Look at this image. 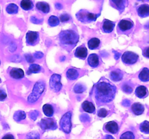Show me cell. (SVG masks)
Here are the masks:
<instances>
[{"label": "cell", "instance_id": "1", "mask_svg": "<svg viewBox=\"0 0 149 139\" xmlns=\"http://www.w3.org/2000/svg\"><path fill=\"white\" fill-rule=\"evenodd\" d=\"M117 89L114 85L106 78H102L94 86V94L98 105L110 103L115 98Z\"/></svg>", "mask_w": 149, "mask_h": 139}, {"label": "cell", "instance_id": "2", "mask_svg": "<svg viewBox=\"0 0 149 139\" xmlns=\"http://www.w3.org/2000/svg\"><path fill=\"white\" fill-rule=\"evenodd\" d=\"M79 39V36L78 33L74 30H63L59 34L60 45L68 52H71L77 44Z\"/></svg>", "mask_w": 149, "mask_h": 139}, {"label": "cell", "instance_id": "3", "mask_svg": "<svg viewBox=\"0 0 149 139\" xmlns=\"http://www.w3.org/2000/svg\"><path fill=\"white\" fill-rule=\"evenodd\" d=\"M45 87H46V85L44 83V81H37L33 86L31 94L28 98V102L32 104V103H34L36 101H38V99L40 98L42 94L45 91Z\"/></svg>", "mask_w": 149, "mask_h": 139}, {"label": "cell", "instance_id": "4", "mask_svg": "<svg viewBox=\"0 0 149 139\" xmlns=\"http://www.w3.org/2000/svg\"><path fill=\"white\" fill-rule=\"evenodd\" d=\"M97 14L95 13L90 12L86 10H81L77 13L76 17L79 21L83 23H90L96 20L97 17Z\"/></svg>", "mask_w": 149, "mask_h": 139}, {"label": "cell", "instance_id": "5", "mask_svg": "<svg viewBox=\"0 0 149 139\" xmlns=\"http://www.w3.org/2000/svg\"><path fill=\"white\" fill-rule=\"evenodd\" d=\"M71 111H68L63 115L60 121V127L63 132L66 134H69L71 133L72 123H71Z\"/></svg>", "mask_w": 149, "mask_h": 139}, {"label": "cell", "instance_id": "6", "mask_svg": "<svg viewBox=\"0 0 149 139\" xmlns=\"http://www.w3.org/2000/svg\"><path fill=\"white\" fill-rule=\"evenodd\" d=\"M134 28V23L130 19H124L119 21L117 26V32L119 34H129Z\"/></svg>", "mask_w": 149, "mask_h": 139}, {"label": "cell", "instance_id": "7", "mask_svg": "<svg viewBox=\"0 0 149 139\" xmlns=\"http://www.w3.org/2000/svg\"><path fill=\"white\" fill-rule=\"evenodd\" d=\"M61 75L59 74H53L49 79V87L50 89L55 92H59L62 88V83L61 82Z\"/></svg>", "mask_w": 149, "mask_h": 139}, {"label": "cell", "instance_id": "8", "mask_svg": "<svg viewBox=\"0 0 149 139\" xmlns=\"http://www.w3.org/2000/svg\"><path fill=\"white\" fill-rule=\"evenodd\" d=\"M138 55L132 52H126L122 54V60L126 65H132L138 60Z\"/></svg>", "mask_w": 149, "mask_h": 139}, {"label": "cell", "instance_id": "9", "mask_svg": "<svg viewBox=\"0 0 149 139\" xmlns=\"http://www.w3.org/2000/svg\"><path fill=\"white\" fill-rule=\"evenodd\" d=\"M39 125L43 130H55L58 127L56 122L53 118H43L41 120Z\"/></svg>", "mask_w": 149, "mask_h": 139}, {"label": "cell", "instance_id": "10", "mask_svg": "<svg viewBox=\"0 0 149 139\" xmlns=\"http://www.w3.org/2000/svg\"><path fill=\"white\" fill-rule=\"evenodd\" d=\"M26 44L29 46H35L39 42V34L38 32L29 31L26 33Z\"/></svg>", "mask_w": 149, "mask_h": 139}, {"label": "cell", "instance_id": "11", "mask_svg": "<svg viewBox=\"0 0 149 139\" xmlns=\"http://www.w3.org/2000/svg\"><path fill=\"white\" fill-rule=\"evenodd\" d=\"M111 6L122 12L128 5V0H109Z\"/></svg>", "mask_w": 149, "mask_h": 139}, {"label": "cell", "instance_id": "12", "mask_svg": "<svg viewBox=\"0 0 149 139\" xmlns=\"http://www.w3.org/2000/svg\"><path fill=\"white\" fill-rule=\"evenodd\" d=\"M103 130L106 132H107V133H112V134H116L119 130V125L115 121L109 122H106L104 125Z\"/></svg>", "mask_w": 149, "mask_h": 139}, {"label": "cell", "instance_id": "13", "mask_svg": "<svg viewBox=\"0 0 149 139\" xmlns=\"http://www.w3.org/2000/svg\"><path fill=\"white\" fill-rule=\"evenodd\" d=\"M115 27V23L109 20H103V25H102V30H103L104 33H111Z\"/></svg>", "mask_w": 149, "mask_h": 139}, {"label": "cell", "instance_id": "14", "mask_svg": "<svg viewBox=\"0 0 149 139\" xmlns=\"http://www.w3.org/2000/svg\"><path fill=\"white\" fill-rule=\"evenodd\" d=\"M87 62L92 67H97L100 65V57L96 54H91L87 58Z\"/></svg>", "mask_w": 149, "mask_h": 139}, {"label": "cell", "instance_id": "15", "mask_svg": "<svg viewBox=\"0 0 149 139\" xmlns=\"http://www.w3.org/2000/svg\"><path fill=\"white\" fill-rule=\"evenodd\" d=\"M123 72L119 69L113 70L109 74V77H110L111 80L114 81V82H119V81H120L123 78Z\"/></svg>", "mask_w": 149, "mask_h": 139}, {"label": "cell", "instance_id": "16", "mask_svg": "<svg viewBox=\"0 0 149 139\" xmlns=\"http://www.w3.org/2000/svg\"><path fill=\"white\" fill-rule=\"evenodd\" d=\"M135 95L140 98H144L148 95V89L144 85H139L135 89Z\"/></svg>", "mask_w": 149, "mask_h": 139}, {"label": "cell", "instance_id": "17", "mask_svg": "<svg viewBox=\"0 0 149 139\" xmlns=\"http://www.w3.org/2000/svg\"><path fill=\"white\" fill-rule=\"evenodd\" d=\"M74 55L77 57L79 58V59H86L87 56V49L85 46H79L75 51V53H74Z\"/></svg>", "mask_w": 149, "mask_h": 139}, {"label": "cell", "instance_id": "18", "mask_svg": "<svg viewBox=\"0 0 149 139\" xmlns=\"http://www.w3.org/2000/svg\"><path fill=\"white\" fill-rule=\"evenodd\" d=\"M138 15L141 17H146L149 16V5L144 4L139 6L137 10Z\"/></svg>", "mask_w": 149, "mask_h": 139}, {"label": "cell", "instance_id": "19", "mask_svg": "<svg viewBox=\"0 0 149 139\" xmlns=\"http://www.w3.org/2000/svg\"><path fill=\"white\" fill-rule=\"evenodd\" d=\"M10 75L14 79H21L24 77V72L20 68H13L10 70Z\"/></svg>", "mask_w": 149, "mask_h": 139}, {"label": "cell", "instance_id": "20", "mask_svg": "<svg viewBox=\"0 0 149 139\" xmlns=\"http://www.w3.org/2000/svg\"><path fill=\"white\" fill-rule=\"evenodd\" d=\"M81 108L86 112L93 113V114L95 112V107L94 104L89 101H84L81 104Z\"/></svg>", "mask_w": 149, "mask_h": 139}, {"label": "cell", "instance_id": "21", "mask_svg": "<svg viewBox=\"0 0 149 139\" xmlns=\"http://www.w3.org/2000/svg\"><path fill=\"white\" fill-rule=\"evenodd\" d=\"M131 109H132V111L135 115H141L144 112V110H145L144 106L141 103H134Z\"/></svg>", "mask_w": 149, "mask_h": 139}, {"label": "cell", "instance_id": "22", "mask_svg": "<svg viewBox=\"0 0 149 139\" xmlns=\"http://www.w3.org/2000/svg\"><path fill=\"white\" fill-rule=\"evenodd\" d=\"M36 9L39 11L42 12L43 13L47 14L50 10V7L49 5L47 2H44V1H39L36 3Z\"/></svg>", "mask_w": 149, "mask_h": 139}, {"label": "cell", "instance_id": "23", "mask_svg": "<svg viewBox=\"0 0 149 139\" xmlns=\"http://www.w3.org/2000/svg\"><path fill=\"white\" fill-rule=\"evenodd\" d=\"M79 72L74 68H70L66 72V78L69 81H74L79 77Z\"/></svg>", "mask_w": 149, "mask_h": 139}, {"label": "cell", "instance_id": "24", "mask_svg": "<svg viewBox=\"0 0 149 139\" xmlns=\"http://www.w3.org/2000/svg\"><path fill=\"white\" fill-rule=\"evenodd\" d=\"M42 110H43V112L45 116L48 117H52L54 114V111H55L53 107L49 104H45L42 107Z\"/></svg>", "mask_w": 149, "mask_h": 139}, {"label": "cell", "instance_id": "25", "mask_svg": "<svg viewBox=\"0 0 149 139\" xmlns=\"http://www.w3.org/2000/svg\"><path fill=\"white\" fill-rule=\"evenodd\" d=\"M100 46V41L98 39H97V38H92L88 41V47L89 49H92V50L98 49Z\"/></svg>", "mask_w": 149, "mask_h": 139}, {"label": "cell", "instance_id": "26", "mask_svg": "<svg viewBox=\"0 0 149 139\" xmlns=\"http://www.w3.org/2000/svg\"><path fill=\"white\" fill-rule=\"evenodd\" d=\"M138 78L143 82H148V81H149V69L146 67L143 68L138 75Z\"/></svg>", "mask_w": 149, "mask_h": 139}, {"label": "cell", "instance_id": "27", "mask_svg": "<svg viewBox=\"0 0 149 139\" xmlns=\"http://www.w3.org/2000/svg\"><path fill=\"white\" fill-rule=\"evenodd\" d=\"M20 7L23 10L29 11L33 9V3L31 0H22L20 1Z\"/></svg>", "mask_w": 149, "mask_h": 139}, {"label": "cell", "instance_id": "28", "mask_svg": "<svg viewBox=\"0 0 149 139\" xmlns=\"http://www.w3.org/2000/svg\"><path fill=\"white\" fill-rule=\"evenodd\" d=\"M42 70V67L39 66L37 64H31L29 66V69H28L27 74L28 75H31V74L33 73H38V72H40Z\"/></svg>", "mask_w": 149, "mask_h": 139}, {"label": "cell", "instance_id": "29", "mask_svg": "<svg viewBox=\"0 0 149 139\" xmlns=\"http://www.w3.org/2000/svg\"><path fill=\"white\" fill-rule=\"evenodd\" d=\"M26 117V114L25 111H22V110H19L15 112L14 116H13V118L15 120L16 122H20L21 120H25Z\"/></svg>", "mask_w": 149, "mask_h": 139}, {"label": "cell", "instance_id": "30", "mask_svg": "<svg viewBox=\"0 0 149 139\" xmlns=\"http://www.w3.org/2000/svg\"><path fill=\"white\" fill-rule=\"evenodd\" d=\"M6 11L9 14H17L18 12V7L15 4H10L6 7Z\"/></svg>", "mask_w": 149, "mask_h": 139}, {"label": "cell", "instance_id": "31", "mask_svg": "<svg viewBox=\"0 0 149 139\" xmlns=\"http://www.w3.org/2000/svg\"><path fill=\"white\" fill-rule=\"evenodd\" d=\"M60 23V20L58 17L55 15H52L48 19V24L51 27H55V26L58 25Z\"/></svg>", "mask_w": 149, "mask_h": 139}, {"label": "cell", "instance_id": "32", "mask_svg": "<svg viewBox=\"0 0 149 139\" xmlns=\"http://www.w3.org/2000/svg\"><path fill=\"white\" fill-rule=\"evenodd\" d=\"M140 130L146 134H149V122L144 121L140 125Z\"/></svg>", "mask_w": 149, "mask_h": 139}, {"label": "cell", "instance_id": "33", "mask_svg": "<svg viewBox=\"0 0 149 139\" xmlns=\"http://www.w3.org/2000/svg\"><path fill=\"white\" fill-rule=\"evenodd\" d=\"M85 90L86 86L82 83H77L74 88V91L76 94H81L85 91Z\"/></svg>", "mask_w": 149, "mask_h": 139}, {"label": "cell", "instance_id": "34", "mask_svg": "<svg viewBox=\"0 0 149 139\" xmlns=\"http://www.w3.org/2000/svg\"><path fill=\"white\" fill-rule=\"evenodd\" d=\"M122 91L126 94H131L133 91V87L131 85L130 83H125L122 85Z\"/></svg>", "mask_w": 149, "mask_h": 139}, {"label": "cell", "instance_id": "35", "mask_svg": "<svg viewBox=\"0 0 149 139\" xmlns=\"http://www.w3.org/2000/svg\"><path fill=\"white\" fill-rule=\"evenodd\" d=\"M119 139H135V137L132 132L127 131L121 135Z\"/></svg>", "mask_w": 149, "mask_h": 139}, {"label": "cell", "instance_id": "36", "mask_svg": "<svg viewBox=\"0 0 149 139\" xmlns=\"http://www.w3.org/2000/svg\"><path fill=\"white\" fill-rule=\"evenodd\" d=\"M39 138H40L39 133L36 131H33L28 133V135L26 136V138L25 139H39Z\"/></svg>", "mask_w": 149, "mask_h": 139}, {"label": "cell", "instance_id": "37", "mask_svg": "<svg viewBox=\"0 0 149 139\" xmlns=\"http://www.w3.org/2000/svg\"><path fill=\"white\" fill-rule=\"evenodd\" d=\"M29 117L32 120H36V118L38 117V116L39 115V111L38 110H33L31 112L29 113Z\"/></svg>", "mask_w": 149, "mask_h": 139}, {"label": "cell", "instance_id": "38", "mask_svg": "<svg viewBox=\"0 0 149 139\" xmlns=\"http://www.w3.org/2000/svg\"><path fill=\"white\" fill-rule=\"evenodd\" d=\"M59 20H61L62 23H66V22L69 21L71 20V16L68 14H63L60 16Z\"/></svg>", "mask_w": 149, "mask_h": 139}, {"label": "cell", "instance_id": "39", "mask_svg": "<svg viewBox=\"0 0 149 139\" xmlns=\"http://www.w3.org/2000/svg\"><path fill=\"white\" fill-rule=\"evenodd\" d=\"M108 115V111L106 109H100L97 111V116L99 117H106Z\"/></svg>", "mask_w": 149, "mask_h": 139}, {"label": "cell", "instance_id": "40", "mask_svg": "<svg viewBox=\"0 0 149 139\" xmlns=\"http://www.w3.org/2000/svg\"><path fill=\"white\" fill-rule=\"evenodd\" d=\"M25 57H26V61H27L29 63H33V62H34L33 56H32L31 54H25Z\"/></svg>", "mask_w": 149, "mask_h": 139}, {"label": "cell", "instance_id": "41", "mask_svg": "<svg viewBox=\"0 0 149 139\" xmlns=\"http://www.w3.org/2000/svg\"><path fill=\"white\" fill-rule=\"evenodd\" d=\"M80 120L83 122H90V118L87 114H81L79 117Z\"/></svg>", "mask_w": 149, "mask_h": 139}, {"label": "cell", "instance_id": "42", "mask_svg": "<svg viewBox=\"0 0 149 139\" xmlns=\"http://www.w3.org/2000/svg\"><path fill=\"white\" fill-rule=\"evenodd\" d=\"M7 98V94L5 91L3 89H0V101H4Z\"/></svg>", "mask_w": 149, "mask_h": 139}, {"label": "cell", "instance_id": "43", "mask_svg": "<svg viewBox=\"0 0 149 139\" xmlns=\"http://www.w3.org/2000/svg\"><path fill=\"white\" fill-rule=\"evenodd\" d=\"M31 21L32 23H35V24H40V23H42V20L37 19L36 17H31Z\"/></svg>", "mask_w": 149, "mask_h": 139}, {"label": "cell", "instance_id": "44", "mask_svg": "<svg viewBox=\"0 0 149 139\" xmlns=\"http://www.w3.org/2000/svg\"><path fill=\"white\" fill-rule=\"evenodd\" d=\"M143 55L145 57L149 58V46L144 49L143 52Z\"/></svg>", "mask_w": 149, "mask_h": 139}, {"label": "cell", "instance_id": "45", "mask_svg": "<svg viewBox=\"0 0 149 139\" xmlns=\"http://www.w3.org/2000/svg\"><path fill=\"white\" fill-rule=\"evenodd\" d=\"M33 56H34V57L36 58V59H41V58L43 57L44 54H43V53H42V52H37L34 54V55H33Z\"/></svg>", "mask_w": 149, "mask_h": 139}, {"label": "cell", "instance_id": "46", "mask_svg": "<svg viewBox=\"0 0 149 139\" xmlns=\"http://www.w3.org/2000/svg\"><path fill=\"white\" fill-rule=\"evenodd\" d=\"M1 139H15V137L12 134H6Z\"/></svg>", "mask_w": 149, "mask_h": 139}, {"label": "cell", "instance_id": "47", "mask_svg": "<svg viewBox=\"0 0 149 139\" xmlns=\"http://www.w3.org/2000/svg\"><path fill=\"white\" fill-rule=\"evenodd\" d=\"M122 105L125 106V107H129L130 105V101L128 99H125L122 101Z\"/></svg>", "mask_w": 149, "mask_h": 139}, {"label": "cell", "instance_id": "48", "mask_svg": "<svg viewBox=\"0 0 149 139\" xmlns=\"http://www.w3.org/2000/svg\"><path fill=\"white\" fill-rule=\"evenodd\" d=\"M120 56H121V54L119 53V52H114V58L116 59V60L119 59V58H120Z\"/></svg>", "mask_w": 149, "mask_h": 139}, {"label": "cell", "instance_id": "49", "mask_svg": "<svg viewBox=\"0 0 149 139\" xmlns=\"http://www.w3.org/2000/svg\"><path fill=\"white\" fill-rule=\"evenodd\" d=\"M103 139H115V138L113 137V136H111V135H106V136H105L104 137H103Z\"/></svg>", "mask_w": 149, "mask_h": 139}, {"label": "cell", "instance_id": "50", "mask_svg": "<svg viewBox=\"0 0 149 139\" xmlns=\"http://www.w3.org/2000/svg\"><path fill=\"white\" fill-rule=\"evenodd\" d=\"M55 7H56V8L58 9V10H61V9L63 8V5L61 4H60V3H56V4H55Z\"/></svg>", "mask_w": 149, "mask_h": 139}, {"label": "cell", "instance_id": "51", "mask_svg": "<svg viewBox=\"0 0 149 139\" xmlns=\"http://www.w3.org/2000/svg\"><path fill=\"white\" fill-rule=\"evenodd\" d=\"M138 1H143V0H138Z\"/></svg>", "mask_w": 149, "mask_h": 139}, {"label": "cell", "instance_id": "52", "mask_svg": "<svg viewBox=\"0 0 149 139\" xmlns=\"http://www.w3.org/2000/svg\"><path fill=\"white\" fill-rule=\"evenodd\" d=\"M0 65H1V61H0Z\"/></svg>", "mask_w": 149, "mask_h": 139}, {"label": "cell", "instance_id": "53", "mask_svg": "<svg viewBox=\"0 0 149 139\" xmlns=\"http://www.w3.org/2000/svg\"><path fill=\"white\" fill-rule=\"evenodd\" d=\"M0 82H1V79H0Z\"/></svg>", "mask_w": 149, "mask_h": 139}]
</instances>
